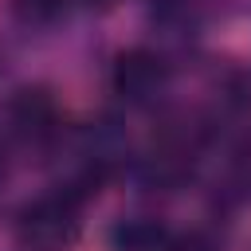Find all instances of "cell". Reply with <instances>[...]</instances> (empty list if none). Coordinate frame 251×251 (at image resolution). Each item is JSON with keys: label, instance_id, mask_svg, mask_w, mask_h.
Masks as SVG:
<instances>
[{"label": "cell", "instance_id": "6da1fadb", "mask_svg": "<svg viewBox=\"0 0 251 251\" xmlns=\"http://www.w3.org/2000/svg\"><path fill=\"white\" fill-rule=\"evenodd\" d=\"M78 208H82V196L71 192V188H59L51 196H39L31 200L24 212H20V224H16V235L24 247L31 251H63L78 239Z\"/></svg>", "mask_w": 251, "mask_h": 251}, {"label": "cell", "instance_id": "3957f363", "mask_svg": "<svg viewBox=\"0 0 251 251\" xmlns=\"http://www.w3.org/2000/svg\"><path fill=\"white\" fill-rule=\"evenodd\" d=\"M8 118L24 137H43L55 129V102L47 90H16L8 102Z\"/></svg>", "mask_w": 251, "mask_h": 251}, {"label": "cell", "instance_id": "5b68a950", "mask_svg": "<svg viewBox=\"0 0 251 251\" xmlns=\"http://www.w3.org/2000/svg\"><path fill=\"white\" fill-rule=\"evenodd\" d=\"M169 251H216V243L204 239L200 231H188V235H173L169 239Z\"/></svg>", "mask_w": 251, "mask_h": 251}, {"label": "cell", "instance_id": "7a4b0ae2", "mask_svg": "<svg viewBox=\"0 0 251 251\" xmlns=\"http://www.w3.org/2000/svg\"><path fill=\"white\" fill-rule=\"evenodd\" d=\"M165 78H169L165 63L153 51H141V47L118 55V63H114V90L129 102H149L165 86Z\"/></svg>", "mask_w": 251, "mask_h": 251}, {"label": "cell", "instance_id": "277c9868", "mask_svg": "<svg viewBox=\"0 0 251 251\" xmlns=\"http://www.w3.org/2000/svg\"><path fill=\"white\" fill-rule=\"evenodd\" d=\"M169 231L157 220H126L114 227V247L118 251H169Z\"/></svg>", "mask_w": 251, "mask_h": 251}]
</instances>
